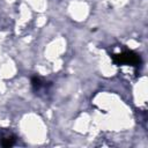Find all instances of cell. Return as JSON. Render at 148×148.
I'll return each instance as SVG.
<instances>
[{"instance_id":"2","label":"cell","mask_w":148,"mask_h":148,"mask_svg":"<svg viewBox=\"0 0 148 148\" xmlns=\"http://www.w3.org/2000/svg\"><path fill=\"white\" fill-rule=\"evenodd\" d=\"M15 141H16L15 135L10 134V133L9 134H5V135H2L0 138V145L2 147H12V146H14Z\"/></svg>"},{"instance_id":"1","label":"cell","mask_w":148,"mask_h":148,"mask_svg":"<svg viewBox=\"0 0 148 148\" xmlns=\"http://www.w3.org/2000/svg\"><path fill=\"white\" fill-rule=\"evenodd\" d=\"M113 61L118 65L130 64L132 66H138V65H140L141 59L136 53H134L132 51H126V52H123V53H119V54H114L113 56Z\"/></svg>"},{"instance_id":"3","label":"cell","mask_w":148,"mask_h":148,"mask_svg":"<svg viewBox=\"0 0 148 148\" xmlns=\"http://www.w3.org/2000/svg\"><path fill=\"white\" fill-rule=\"evenodd\" d=\"M43 83L44 82L40 80V77H38V76H32L31 77V87H32V89L35 91H38L39 89H42L44 87Z\"/></svg>"}]
</instances>
